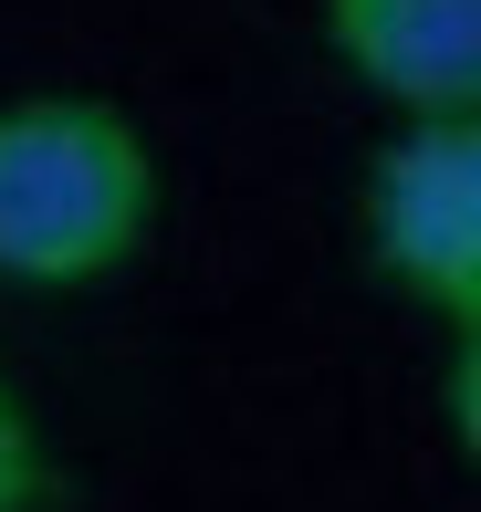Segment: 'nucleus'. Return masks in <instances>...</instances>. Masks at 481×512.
<instances>
[{"label":"nucleus","mask_w":481,"mask_h":512,"mask_svg":"<svg viewBox=\"0 0 481 512\" xmlns=\"http://www.w3.org/2000/svg\"><path fill=\"white\" fill-rule=\"evenodd\" d=\"M157 147L105 95H11L0 105V283L84 293L157 241Z\"/></svg>","instance_id":"nucleus-1"},{"label":"nucleus","mask_w":481,"mask_h":512,"mask_svg":"<svg viewBox=\"0 0 481 512\" xmlns=\"http://www.w3.org/2000/svg\"><path fill=\"white\" fill-rule=\"evenodd\" d=\"M356 241L387 293L481 324V115H408L356 189Z\"/></svg>","instance_id":"nucleus-2"},{"label":"nucleus","mask_w":481,"mask_h":512,"mask_svg":"<svg viewBox=\"0 0 481 512\" xmlns=\"http://www.w3.org/2000/svg\"><path fill=\"white\" fill-rule=\"evenodd\" d=\"M325 53L387 115H481V0H325Z\"/></svg>","instance_id":"nucleus-3"},{"label":"nucleus","mask_w":481,"mask_h":512,"mask_svg":"<svg viewBox=\"0 0 481 512\" xmlns=\"http://www.w3.org/2000/svg\"><path fill=\"white\" fill-rule=\"evenodd\" d=\"M53 450H42L32 408H21V387L0 377V512H53Z\"/></svg>","instance_id":"nucleus-4"},{"label":"nucleus","mask_w":481,"mask_h":512,"mask_svg":"<svg viewBox=\"0 0 481 512\" xmlns=\"http://www.w3.org/2000/svg\"><path fill=\"white\" fill-rule=\"evenodd\" d=\"M440 429L450 450L481 471V324H450V366H440Z\"/></svg>","instance_id":"nucleus-5"}]
</instances>
